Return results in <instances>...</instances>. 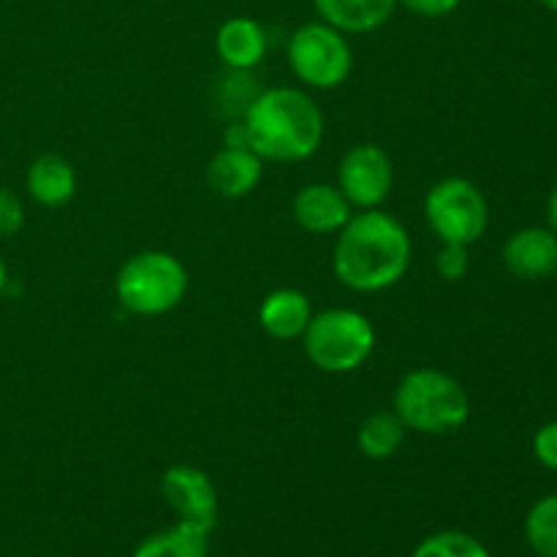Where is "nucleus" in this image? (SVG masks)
I'll list each match as a JSON object with an SVG mask.
<instances>
[{
	"instance_id": "1",
	"label": "nucleus",
	"mask_w": 557,
	"mask_h": 557,
	"mask_svg": "<svg viewBox=\"0 0 557 557\" xmlns=\"http://www.w3.org/2000/svg\"><path fill=\"white\" fill-rule=\"evenodd\" d=\"M411 253V237L395 215L381 207L359 210L337 232L332 270L337 281L351 292H386L406 277Z\"/></svg>"
},
{
	"instance_id": "2",
	"label": "nucleus",
	"mask_w": 557,
	"mask_h": 557,
	"mask_svg": "<svg viewBox=\"0 0 557 557\" xmlns=\"http://www.w3.org/2000/svg\"><path fill=\"white\" fill-rule=\"evenodd\" d=\"M248 147L261 161L299 163L319 152L324 141V114L299 87H270L245 109Z\"/></svg>"
},
{
	"instance_id": "3",
	"label": "nucleus",
	"mask_w": 557,
	"mask_h": 557,
	"mask_svg": "<svg viewBox=\"0 0 557 557\" xmlns=\"http://www.w3.org/2000/svg\"><path fill=\"white\" fill-rule=\"evenodd\" d=\"M395 413L419 435H449L471 419V395L451 373L417 368L395 389Z\"/></svg>"
},
{
	"instance_id": "4",
	"label": "nucleus",
	"mask_w": 557,
	"mask_h": 557,
	"mask_svg": "<svg viewBox=\"0 0 557 557\" xmlns=\"http://www.w3.org/2000/svg\"><path fill=\"white\" fill-rule=\"evenodd\" d=\"M190 286L188 270L166 250L134 253L114 277V294L128 313L156 319L166 315L185 299Z\"/></svg>"
},
{
	"instance_id": "5",
	"label": "nucleus",
	"mask_w": 557,
	"mask_h": 557,
	"mask_svg": "<svg viewBox=\"0 0 557 557\" xmlns=\"http://www.w3.org/2000/svg\"><path fill=\"white\" fill-rule=\"evenodd\" d=\"M305 357L321 373L346 375L362 368L375 348V330L364 313L354 308H330L313 313L302 332Z\"/></svg>"
},
{
	"instance_id": "6",
	"label": "nucleus",
	"mask_w": 557,
	"mask_h": 557,
	"mask_svg": "<svg viewBox=\"0 0 557 557\" xmlns=\"http://www.w3.org/2000/svg\"><path fill=\"white\" fill-rule=\"evenodd\" d=\"M288 69L313 90H335L346 85L354 69V52L346 33L326 22H308L292 33L286 47Z\"/></svg>"
},
{
	"instance_id": "7",
	"label": "nucleus",
	"mask_w": 557,
	"mask_h": 557,
	"mask_svg": "<svg viewBox=\"0 0 557 557\" xmlns=\"http://www.w3.org/2000/svg\"><path fill=\"white\" fill-rule=\"evenodd\" d=\"M424 218L441 245L471 248L487 234L490 205L471 180L446 177L424 196Z\"/></svg>"
},
{
	"instance_id": "8",
	"label": "nucleus",
	"mask_w": 557,
	"mask_h": 557,
	"mask_svg": "<svg viewBox=\"0 0 557 557\" xmlns=\"http://www.w3.org/2000/svg\"><path fill=\"white\" fill-rule=\"evenodd\" d=\"M395 183V166L384 147L354 145L337 163V188L357 210H375L384 205Z\"/></svg>"
},
{
	"instance_id": "9",
	"label": "nucleus",
	"mask_w": 557,
	"mask_h": 557,
	"mask_svg": "<svg viewBox=\"0 0 557 557\" xmlns=\"http://www.w3.org/2000/svg\"><path fill=\"white\" fill-rule=\"evenodd\" d=\"M161 495L177 520L194 522V525L210 528L218 525V490L212 479L201 468L172 466L161 476Z\"/></svg>"
},
{
	"instance_id": "10",
	"label": "nucleus",
	"mask_w": 557,
	"mask_h": 557,
	"mask_svg": "<svg viewBox=\"0 0 557 557\" xmlns=\"http://www.w3.org/2000/svg\"><path fill=\"white\" fill-rule=\"evenodd\" d=\"M504 267L517 281H544L557 272V234L549 226H528L504 245Z\"/></svg>"
},
{
	"instance_id": "11",
	"label": "nucleus",
	"mask_w": 557,
	"mask_h": 557,
	"mask_svg": "<svg viewBox=\"0 0 557 557\" xmlns=\"http://www.w3.org/2000/svg\"><path fill=\"white\" fill-rule=\"evenodd\" d=\"M351 210L341 188L326 183H308L292 201L294 221L310 234H337L354 215Z\"/></svg>"
},
{
	"instance_id": "12",
	"label": "nucleus",
	"mask_w": 557,
	"mask_h": 557,
	"mask_svg": "<svg viewBox=\"0 0 557 557\" xmlns=\"http://www.w3.org/2000/svg\"><path fill=\"white\" fill-rule=\"evenodd\" d=\"M264 174V161L250 147H226L218 150L207 163V183L223 199H243L253 194Z\"/></svg>"
},
{
	"instance_id": "13",
	"label": "nucleus",
	"mask_w": 557,
	"mask_h": 557,
	"mask_svg": "<svg viewBox=\"0 0 557 557\" xmlns=\"http://www.w3.org/2000/svg\"><path fill=\"white\" fill-rule=\"evenodd\" d=\"M267 30L250 16H232L215 33V52L232 71H250L267 58Z\"/></svg>"
},
{
	"instance_id": "14",
	"label": "nucleus",
	"mask_w": 557,
	"mask_h": 557,
	"mask_svg": "<svg viewBox=\"0 0 557 557\" xmlns=\"http://www.w3.org/2000/svg\"><path fill=\"white\" fill-rule=\"evenodd\" d=\"M321 22L332 25L346 36L375 33L392 20L397 0H313Z\"/></svg>"
},
{
	"instance_id": "15",
	"label": "nucleus",
	"mask_w": 557,
	"mask_h": 557,
	"mask_svg": "<svg viewBox=\"0 0 557 557\" xmlns=\"http://www.w3.org/2000/svg\"><path fill=\"white\" fill-rule=\"evenodd\" d=\"M259 326L275 341H299L313 319L310 299L297 288H275L259 305Z\"/></svg>"
},
{
	"instance_id": "16",
	"label": "nucleus",
	"mask_w": 557,
	"mask_h": 557,
	"mask_svg": "<svg viewBox=\"0 0 557 557\" xmlns=\"http://www.w3.org/2000/svg\"><path fill=\"white\" fill-rule=\"evenodd\" d=\"M27 194L36 205L41 207H63L74 199L76 194V172L71 166V161H65L63 156H47L36 158L27 169Z\"/></svg>"
},
{
	"instance_id": "17",
	"label": "nucleus",
	"mask_w": 557,
	"mask_h": 557,
	"mask_svg": "<svg viewBox=\"0 0 557 557\" xmlns=\"http://www.w3.org/2000/svg\"><path fill=\"white\" fill-rule=\"evenodd\" d=\"M210 528L177 520L172 528L152 533L136 547L134 557H207L210 553Z\"/></svg>"
},
{
	"instance_id": "18",
	"label": "nucleus",
	"mask_w": 557,
	"mask_h": 557,
	"mask_svg": "<svg viewBox=\"0 0 557 557\" xmlns=\"http://www.w3.org/2000/svg\"><path fill=\"white\" fill-rule=\"evenodd\" d=\"M406 424L400 422L395 411L370 413L357 430V446L370 460H386L395 455L406 441Z\"/></svg>"
},
{
	"instance_id": "19",
	"label": "nucleus",
	"mask_w": 557,
	"mask_h": 557,
	"mask_svg": "<svg viewBox=\"0 0 557 557\" xmlns=\"http://www.w3.org/2000/svg\"><path fill=\"white\" fill-rule=\"evenodd\" d=\"M525 539L539 557H557V495H547L531 506Z\"/></svg>"
},
{
	"instance_id": "20",
	"label": "nucleus",
	"mask_w": 557,
	"mask_h": 557,
	"mask_svg": "<svg viewBox=\"0 0 557 557\" xmlns=\"http://www.w3.org/2000/svg\"><path fill=\"white\" fill-rule=\"evenodd\" d=\"M411 557H490V553L471 533L441 531L424 539Z\"/></svg>"
},
{
	"instance_id": "21",
	"label": "nucleus",
	"mask_w": 557,
	"mask_h": 557,
	"mask_svg": "<svg viewBox=\"0 0 557 557\" xmlns=\"http://www.w3.org/2000/svg\"><path fill=\"white\" fill-rule=\"evenodd\" d=\"M468 270H471V256H468L466 245H441L438 256H435V272L446 283L462 281Z\"/></svg>"
},
{
	"instance_id": "22",
	"label": "nucleus",
	"mask_w": 557,
	"mask_h": 557,
	"mask_svg": "<svg viewBox=\"0 0 557 557\" xmlns=\"http://www.w3.org/2000/svg\"><path fill=\"white\" fill-rule=\"evenodd\" d=\"M22 226H25V205L14 190L0 188V239L14 237Z\"/></svg>"
},
{
	"instance_id": "23",
	"label": "nucleus",
	"mask_w": 557,
	"mask_h": 557,
	"mask_svg": "<svg viewBox=\"0 0 557 557\" xmlns=\"http://www.w3.org/2000/svg\"><path fill=\"white\" fill-rule=\"evenodd\" d=\"M533 455L547 471L557 473V422H547L533 435Z\"/></svg>"
},
{
	"instance_id": "24",
	"label": "nucleus",
	"mask_w": 557,
	"mask_h": 557,
	"mask_svg": "<svg viewBox=\"0 0 557 557\" xmlns=\"http://www.w3.org/2000/svg\"><path fill=\"white\" fill-rule=\"evenodd\" d=\"M462 0H397V5H403L411 14L424 16V20H444L451 16L460 9Z\"/></svg>"
},
{
	"instance_id": "25",
	"label": "nucleus",
	"mask_w": 557,
	"mask_h": 557,
	"mask_svg": "<svg viewBox=\"0 0 557 557\" xmlns=\"http://www.w3.org/2000/svg\"><path fill=\"white\" fill-rule=\"evenodd\" d=\"M547 223L549 228L557 234V185L553 188V194H549L547 199Z\"/></svg>"
},
{
	"instance_id": "26",
	"label": "nucleus",
	"mask_w": 557,
	"mask_h": 557,
	"mask_svg": "<svg viewBox=\"0 0 557 557\" xmlns=\"http://www.w3.org/2000/svg\"><path fill=\"white\" fill-rule=\"evenodd\" d=\"M5 283H9V267H5L3 256H0V294H3Z\"/></svg>"
},
{
	"instance_id": "27",
	"label": "nucleus",
	"mask_w": 557,
	"mask_h": 557,
	"mask_svg": "<svg viewBox=\"0 0 557 557\" xmlns=\"http://www.w3.org/2000/svg\"><path fill=\"white\" fill-rule=\"evenodd\" d=\"M539 3H542L547 11H553V14H557V0H539Z\"/></svg>"
}]
</instances>
